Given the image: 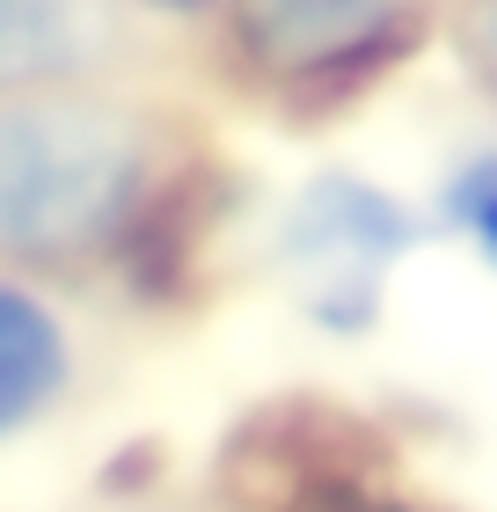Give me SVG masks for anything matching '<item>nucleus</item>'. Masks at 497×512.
Listing matches in <instances>:
<instances>
[{
	"mask_svg": "<svg viewBox=\"0 0 497 512\" xmlns=\"http://www.w3.org/2000/svg\"><path fill=\"white\" fill-rule=\"evenodd\" d=\"M59 381V330L30 308V293H0V417L22 425Z\"/></svg>",
	"mask_w": 497,
	"mask_h": 512,
	"instance_id": "4",
	"label": "nucleus"
},
{
	"mask_svg": "<svg viewBox=\"0 0 497 512\" xmlns=\"http://www.w3.org/2000/svg\"><path fill=\"white\" fill-rule=\"evenodd\" d=\"M483 44H490V66H497V15L483 22Z\"/></svg>",
	"mask_w": 497,
	"mask_h": 512,
	"instance_id": "6",
	"label": "nucleus"
},
{
	"mask_svg": "<svg viewBox=\"0 0 497 512\" xmlns=\"http://www.w3.org/2000/svg\"><path fill=\"white\" fill-rule=\"evenodd\" d=\"M132 191V139L103 110H8L0 118V235L52 256L110 235Z\"/></svg>",
	"mask_w": 497,
	"mask_h": 512,
	"instance_id": "1",
	"label": "nucleus"
},
{
	"mask_svg": "<svg viewBox=\"0 0 497 512\" xmlns=\"http://www.w3.org/2000/svg\"><path fill=\"white\" fill-rule=\"evenodd\" d=\"M446 213H454L468 235H476V242L497 256V161H476V169L454 176V191H446Z\"/></svg>",
	"mask_w": 497,
	"mask_h": 512,
	"instance_id": "5",
	"label": "nucleus"
},
{
	"mask_svg": "<svg viewBox=\"0 0 497 512\" xmlns=\"http://www.w3.org/2000/svg\"><path fill=\"white\" fill-rule=\"evenodd\" d=\"M351 512H381V505H351Z\"/></svg>",
	"mask_w": 497,
	"mask_h": 512,
	"instance_id": "7",
	"label": "nucleus"
},
{
	"mask_svg": "<svg viewBox=\"0 0 497 512\" xmlns=\"http://www.w3.org/2000/svg\"><path fill=\"white\" fill-rule=\"evenodd\" d=\"M410 249V220L402 205L366 191L351 176H322L307 183L286 213V235H278V256H286L300 300L337 330H359L381 300L388 264Z\"/></svg>",
	"mask_w": 497,
	"mask_h": 512,
	"instance_id": "2",
	"label": "nucleus"
},
{
	"mask_svg": "<svg viewBox=\"0 0 497 512\" xmlns=\"http://www.w3.org/2000/svg\"><path fill=\"white\" fill-rule=\"evenodd\" d=\"M402 30L388 8H344V0H322V8H264L242 22V37L278 66H337V59H366Z\"/></svg>",
	"mask_w": 497,
	"mask_h": 512,
	"instance_id": "3",
	"label": "nucleus"
}]
</instances>
